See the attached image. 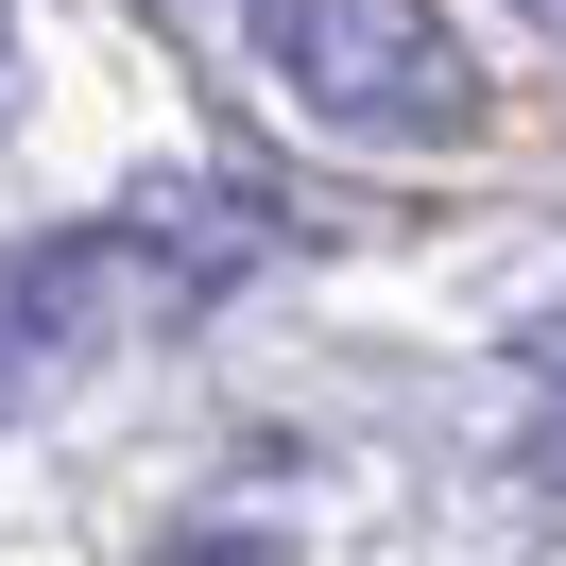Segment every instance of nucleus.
Wrapping results in <instances>:
<instances>
[{"instance_id": "obj_1", "label": "nucleus", "mask_w": 566, "mask_h": 566, "mask_svg": "<svg viewBox=\"0 0 566 566\" xmlns=\"http://www.w3.org/2000/svg\"><path fill=\"white\" fill-rule=\"evenodd\" d=\"M241 52L344 155H463L497 120L481 52L447 35V0H241Z\"/></svg>"}, {"instance_id": "obj_2", "label": "nucleus", "mask_w": 566, "mask_h": 566, "mask_svg": "<svg viewBox=\"0 0 566 566\" xmlns=\"http://www.w3.org/2000/svg\"><path fill=\"white\" fill-rule=\"evenodd\" d=\"M207 275H241V241H155V223H52V241H18L0 258V395L70 378L120 326L207 310Z\"/></svg>"}, {"instance_id": "obj_3", "label": "nucleus", "mask_w": 566, "mask_h": 566, "mask_svg": "<svg viewBox=\"0 0 566 566\" xmlns=\"http://www.w3.org/2000/svg\"><path fill=\"white\" fill-rule=\"evenodd\" d=\"M532 378H549V463H566V326L532 344Z\"/></svg>"}, {"instance_id": "obj_4", "label": "nucleus", "mask_w": 566, "mask_h": 566, "mask_svg": "<svg viewBox=\"0 0 566 566\" xmlns=\"http://www.w3.org/2000/svg\"><path fill=\"white\" fill-rule=\"evenodd\" d=\"M0 104H18V18H0Z\"/></svg>"}, {"instance_id": "obj_5", "label": "nucleus", "mask_w": 566, "mask_h": 566, "mask_svg": "<svg viewBox=\"0 0 566 566\" xmlns=\"http://www.w3.org/2000/svg\"><path fill=\"white\" fill-rule=\"evenodd\" d=\"M515 18H532V35H566V0H515Z\"/></svg>"}]
</instances>
